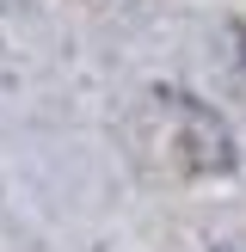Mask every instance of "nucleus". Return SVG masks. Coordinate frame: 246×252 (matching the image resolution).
I'll list each match as a JSON object with an SVG mask.
<instances>
[{"mask_svg":"<svg viewBox=\"0 0 246 252\" xmlns=\"http://www.w3.org/2000/svg\"><path fill=\"white\" fill-rule=\"evenodd\" d=\"M154 111H160V135H166V154L179 172L191 179H221L234 172V129L191 93H154Z\"/></svg>","mask_w":246,"mask_h":252,"instance_id":"f257e3e1","label":"nucleus"}]
</instances>
